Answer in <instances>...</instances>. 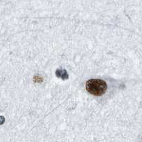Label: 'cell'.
<instances>
[{
  "mask_svg": "<svg viewBox=\"0 0 142 142\" xmlns=\"http://www.w3.org/2000/svg\"><path fill=\"white\" fill-rule=\"evenodd\" d=\"M86 89L89 93L99 97L105 93L107 89V84L102 79H92L87 81L86 84Z\"/></svg>",
  "mask_w": 142,
  "mask_h": 142,
  "instance_id": "cell-1",
  "label": "cell"
},
{
  "mask_svg": "<svg viewBox=\"0 0 142 142\" xmlns=\"http://www.w3.org/2000/svg\"><path fill=\"white\" fill-rule=\"evenodd\" d=\"M56 75L58 77L62 79L65 80L69 78V76L68 74L67 73V71L65 69H63V70H60V69H58L56 71Z\"/></svg>",
  "mask_w": 142,
  "mask_h": 142,
  "instance_id": "cell-2",
  "label": "cell"
},
{
  "mask_svg": "<svg viewBox=\"0 0 142 142\" xmlns=\"http://www.w3.org/2000/svg\"><path fill=\"white\" fill-rule=\"evenodd\" d=\"M141 142H142V136H141Z\"/></svg>",
  "mask_w": 142,
  "mask_h": 142,
  "instance_id": "cell-3",
  "label": "cell"
}]
</instances>
